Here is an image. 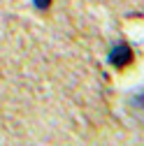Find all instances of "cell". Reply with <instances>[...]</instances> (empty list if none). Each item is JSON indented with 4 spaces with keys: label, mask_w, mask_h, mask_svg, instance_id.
Instances as JSON below:
<instances>
[{
    "label": "cell",
    "mask_w": 144,
    "mask_h": 146,
    "mask_svg": "<svg viewBox=\"0 0 144 146\" xmlns=\"http://www.w3.org/2000/svg\"><path fill=\"white\" fill-rule=\"evenodd\" d=\"M107 60H109V65H114L116 70H123L125 65L133 60V51H130V46L125 44V42H119V44H114V46L109 49Z\"/></svg>",
    "instance_id": "6da1fadb"
},
{
    "label": "cell",
    "mask_w": 144,
    "mask_h": 146,
    "mask_svg": "<svg viewBox=\"0 0 144 146\" xmlns=\"http://www.w3.org/2000/svg\"><path fill=\"white\" fill-rule=\"evenodd\" d=\"M33 5L37 7V9H47V7L51 5V0H33Z\"/></svg>",
    "instance_id": "7a4b0ae2"
}]
</instances>
